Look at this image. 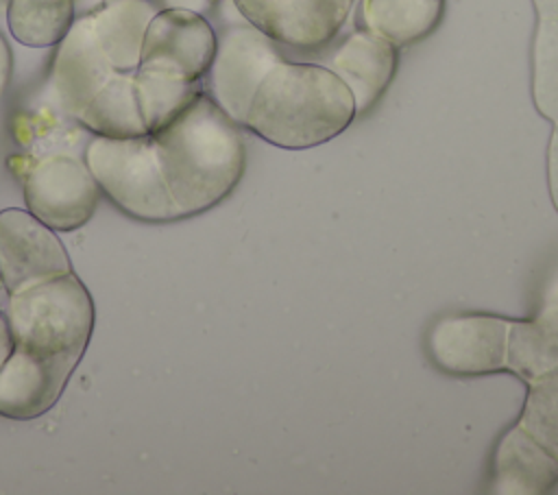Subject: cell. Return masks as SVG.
I'll return each instance as SVG.
<instances>
[{
    "mask_svg": "<svg viewBox=\"0 0 558 495\" xmlns=\"http://www.w3.org/2000/svg\"><path fill=\"white\" fill-rule=\"evenodd\" d=\"M72 273L70 255L57 231L28 209L0 212V279L7 294Z\"/></svg>",
    "mask_w": 558,
    "mask_h": 495,
    "instance_id": "cell-9",
    "label": "cell"
},
{
    "mask_svg": "<svg viewBox=\"0 0 558 495\" xmlns=\"http://www.w3.org/2000/svg\"><path fill=\"white\" fill-rule=\"evenodd\" d=\"M153 137L179 220L218 205L244 174L240 124L205 92Z\"/></svg>",
    "mask_w": 558,
    "mask_h": 495,
    "instance_id": "cell-1",
    "label": "cell"
},
{
    "mask_svg": "<svg viewBox=\"0 0 558 495\" xmlns=\"http://www.w3.org/2000/svg\"><path fill=\"white\" fill-rule=\"evenodd\" d=\"M153 0H109L89 11L96 39L113 72H135L144 33L157 13Z\"/></svg>",
    "mask_w": 558,
    "mask_h": 495,
    "instance_id": "cell-16",
    "label": "cell"
},
{
    "mask_svg": "<svg viewBox=\"0 0 558 495\" xmlns=\"http://www.w3.org/2000/svg\"><path fill=\"white\" fill-rule=\"evenodd\" d=\"M242 20L283 48H327L351 15L353 0H231Z\"/></svg>",
    "mask_w": 558,
    "mask_h": 495,
    "instance_id": "cell-10",
    "label": "cell"
},
{
    "mask_svg": "<svg viewBox=\"0 0 558 495\" xmlns=\"http://www.w3.org/2000/svg\"><path fill=\"white\" fill-rule=\"evenodd\" d=\"M512 318L462 312L438 318L425 338V349L432 362L460 377L488 375L506 371L508 334Z\"/></svg>",
    "mask_w": 558,
    "mask_h": 495,
    "instance_id": "cell-6",
    "label": "cell"
},
{
    "mask_svg": "<svg viewBox=\"0 0 558 495\" xmlns=\"http://www.w3.org/2000/svg\"><path fill=\"white\" fill-rule=\"evenodd\" d=\"M325 65L349 87L355 116H364L395 79L397 48L368 31L355 28L329 52Z\"/></svg>",
    "mask_w": 558,
    "mask_h": 495,
    "instance_id": "cell-13",
    "label": "cell"
},
{
    "mask_svg": "<svg viewBox=\"0 0 558 495\" xmlns=\"http://www.w3.org/2000/svg\"><path fill=\"white\" fill-rule=\"evenodd\" d=\"M100 198V188L85 161L54 153L37 159L24 179L26 209L54 231L83 227Z\"/></svg>",
    "mask_w": 558,
    "mask_h": 495,
    "instance_id": "cell-7",
    "label": "cell"
},
{
    "mask_svg": "<svg viewBox=\"0 0 558 495\" xmlns=\"http://www.w3.org/2000/svg\"><path fill=\"white\" fill-rule=\"evenodd\" d=\"M13 351V336L7 323V314L0 312V366L4 364V360L9 358V353Z\"/></svg>",
    "mask_w": 558,
    "mask_h": 495,
    "instance_id": "cell-24",
    "label": "cell"
},
{
    "mask_svg": "<svg viewBox=\"0 0 558 495\" xmlns=\"http://www.w3.org/2000/svg\"><path fill=\"white\" fill-rule=\"evenodd\" d=\"M216 50V31L203 13L159 9L144 33L140 65L181 81H203Z\"/></svg>",
    "mask_w": 558,
    "mask_h": 495,
    "instance_id": "cell-8",
    "label": "cell"
},
{
    "mask_svg": "<svg viewBox=\"0 0 558 495\" xmlns=\"http://www.w3.org/2000/svg\"><path fill=\"white\" fill-rule=\"evenodd\" d=\"M558 366V281L549 288L536 316L512 321L508 334L506 371L523 384Z\"/></svg>",
    "mask_w": 558,
    "mask_h": 495,
    "instance_id": "cell-15",
    "label": "cell"
},
{
    "mask_svg": "<svg viewBox=\"0 0 558 495\" xmlns=\"http://www.w3.org/2000/svg\"><path fill=\"white\" fill-rule=\"evenodd\" d=\"M85 166L118 209L144 222L179 220L168 192L153 135H94L85 148Z\"/></svg>",
    "mask_w": 558,
    "mask_h": 495,
    "instance_id": "cell-4",
    "label": "cell"
},
{
    "mask_svg": "<svg viewBox=\"0 0 558 495\" xmlns=\"http://www.w3.org/2000/svg\"><path fill=\"white\" fill-rule=\"evenodd\" d=\"M445 0H353L355 28L368 31L395 48L427 37L440 22Z\"/></svg>",
    "mask_w": 558,
    "mask_h": 495,
    "instance_id": "cell-17",
    "label": "cell"
},
{
    "mask_svg": "<svg viewBox=\"0 0 558 495\" xmlns=\"http://www.w3.org/2000/svg\"><path fill=\"white\" fill-rule=\"evenodd\" d=\"M283 59L279 44L253 24L246 20L231 24L216 33V50L203 76V92L233 122L244 126L259 83Z\"/></svg>",
    "mask_w": 558,
    "mask_h": 495,
    "instance_id": "cell-5",
    "label": "cell"
},
{
    "mask_svg": "<svg viewBox=\"0 0 558 495\" xmlns=\"http://www.w3.org/2000/svg\"><path fill=\"white\" fill-rule=\"evenodd\" d=\"M7 323L13 345L41 353L83 355L94 329L89 290L74 273L9 294Z\"/></svg>",
    "mask_w": 558,
    "mask_h": 495,
    "instance_id": "cell-3",
    "label": "cell"
},
{
    "mask_svg": "<svg viewBox=\"0 0 558 495\" xmlns=\"http://www.w3.org/2000/svg\"><path fill=\"white\" fill-rule=\"evenodd\" d=\"M490 484L499 495H543L558 484V458L514 423L497 440Z\"/></svg>",
    "mask_w": 558,
    "mask_h": 495,
    "instance_id": "cell-14",
    "label": "cell"
},
{
    "mask_svg": "<svg viewBox=\"0 0 558 495\" xmlns=\"http://www.w3.org/2000/svg\"><path fill=\"white\" fill-rule=\"evenodd\" d=\"M216 0H166V7H179V9H190V11H196V13H203L209 11L214 7Z\"/></svg>",
    "mask_w": 558,
    "mask_h": 495,
    "instance_id": "cell-25",
    "label": "cell"
},
{
    "mask_svg": "<svg viewBox=\"0 0 558 495\" xmlns=\"http://www.w3.org/2000/svg\"><path fill=\"white\" fill-rule=\"evenodd\" d=\"M11 68H13V57H11V48L7 44V39L0 33V98L7 92V85L11 81Z\"/></svg>",
    "mask_w": 558,
    "mask_h": 495,
    "instance_id": "cell-23",
    "label": "cell"
},
{
    "mask_svg": "<svg viewBox=\"0 0 558 495\" xmlns=\"http://www.w3.org/2000/svg\"><path fill=\"white\" fill-rule=\"evenodd\" d=\"M83 355L41 353L22 345L0 366V416L31 421L46 414L61 397Z\"/></svg>",
    "mask_w": 558,
    "mask_h": 495,
    "instance_id": "cell-11",
    "label": "cell"
},
{
    "mask_svg": "<svg viewBox=\"0 0 558 495\" xmlns=\"http://www.w3.org/2000/svg\"><path fill=\"white\" fill-rule=\"evenodd\" d=\"M133 89L146 133L155 135L203 94V81H181L137 68L133 72Z\"/></svg>",
    "mask_w": 558,
    "mask_h": 495,
    "instance_id": "cell-19",
    "label": "cell"
},
{
    "mask_svg": "<svg viewBox=\"0 0 558 495\" xmlns=\"http://www.w3.org/2000/svg\"><path fill=\"white\" fill-rule=\"evenodd\" d=\"M355 118L349 87L327 65L283 59L259 83L244 126L272 146L303 150L333 140Z\"/></svg>",
    "mask_w": 558,
    "mask_h": 495,
    "instance_id": "cell-2",
    "label": "cell"
},
{
    "mask_svg": "<svg viewBox=\"0 0 558 495\" xmlns=\"http://www.w3.org/2000/svg\"><path fill=\"white\" fill-rule=\"evenodd\" d=\"M0 290H2V279H0Z\"/></svg>",
    "mask_w": 558,
    "mask_h": 495,
    "instance_id": "cell-26",
    "label": "cell"
},
{
    "mask_svg": "<svg viewBox=\"0 0 558 495\" xmlns=\"http://www.w3.org/2000/svg\"><path fill=\"white\" fill-rule=\"evenodd\" d=\"M113 74L96 39L89 13L74 17L65 37L57 44L52 61V87L61 109L76 118Z\"/></svg>",
    "mask_w": 558,
    "mask_h": 495,
    "instance_id": "cell-12",
    "label": "cell"
},
{
    "mask_svg": "<svg viewBox=\"0 0 558 495\" xmlns=\"http://www.w3.org/2000/svg\"><path fill=\"white\" fill-rule=\"evenodd\" d=\"M76 120L94 135H148L133 89V72H116L107 85L83 107Z\"/></svg>",
    "mask_w": 558,
    "mask_h": 495,
    "instance_id": "cell-18",
    "label": "cell"
},
{
    "mask_svg": "<svg viewBox=\"0 0 558 495\" xmlns=\"http://www.w3.org/2000/svg\"><path fill=\"white\" fill-rule=\"evenodd\" d=\"M519 425L558 458V366L525 384Z\"/></svg>",
    "mask_w": 558,
    "mask_h": 495,
    "instance_id": "cell-21",
    "label": "cell"
},
{
    "mask_svg": "<svg viewBox=\"0 0 558 495\" xmlns=\"http://www.w3.org/2000/svg\"><path fill=\"white\" fill-rule=\"evenodd\" d=\"M74 22V0H9V33L28 48L57 46Z\"/></svg>",
    "mask_w": 558,
    "mask_h": 495,
    "instance_id": "cell-20",
    "label": "cell"
},
{
    "mask_svg": "<svg viewBox=\"0 0 558 495\" xmlns=\"http://www.w3.org/2000/svg\"><path fill=\"white\" fill-rule=\"evenodd\" d=\"M547 179H549V194L554 207L558 209V126L551 133L549 148H547Z\"/></svg>",
    "mask_w": 558,
    "mask_h": 495,
    "instance_id": "cell-22",
    "label": "cell"
}]
</instances>
